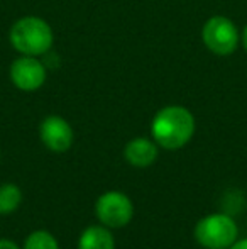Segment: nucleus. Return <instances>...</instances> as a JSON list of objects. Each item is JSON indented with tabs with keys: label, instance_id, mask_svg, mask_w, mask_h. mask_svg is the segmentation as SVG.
<instances>
[{
	"label": "nucleus",
	"instance_id": "20e7f679",
	"mask_svg": "<svg viewBox=\"0 0 247 249\" xmlns=\"http://www.w3.org/2000/svg\"><path fill=\"white\" fill-rule=\"evenodd\" d=\"M95 215L102 226L112 231L122 229L134 217V203L124 192L109 190L97 198Z\"/></svg>",
	"mask_w": 247,
	"mask_h": 249
},
{
	"label": "nucleus",
	"instance_id": "f8f14e48",
	"mask_svg": "<svg viewBox=\"0 0 247 249\" xmlns=\"http://www.w3.org/2000/svg\"><path fill=\"white\" fill-rule=\"evenodd\" d=\"M0 249H22V248L14 243L12 239H0Z\"/></svg>",
	"mask_w": 247,
	"mask_h": 249
},
{
	"label": "nucleus",
	"instance_id": "1a4fd4ad",
	"mask_svg": "<svg viewBox=\"0 0 247 249\" xmlns=\"http://www.w3.org/2000/svg\"><path fill=\"white\" fill-rule=\"evenodd\" d=\"M76 249H115L112 229L102 226V224L88 226L80 234Z\"/></svg>",
	"mask_w": 247,
	"mask_h": 249
},
{
	"label": "nucleus",
	"instance_id": "39448f33",
	"mask_svg": "<svg viewBox=\"0 0 247 249\" xmlns=\"http://www.w3.org/2000/svg\"><path fill=\"white\" fill-rule=\"evenodd\" d=\"M237 26L225 16H214L201 27V41L214 54L229 56L239 46Z\"/></svg>",
	"mask_w": 247,
	"mask_h": 249
},
{
	"label": "nucleus",
	"instance_id": "4468645a",
	"mask_svg": "<svg viewBox=\"0 0 247 249\" xmlns=\"http://www.w3.org/2000/svg\"><path fill=\"white\" fill-rule=\"evenodd\" d=\"M241 41H242V46H244V50L247 51V26L244 27V31H242V37H241Z\"/></svg>",
	"mask_w": 247,
	"mask_h": 249
},
{
	"label": "nucleus",
	"instance_id": "9d476101",
	"mask_svg": "<svg viewBox=\"0 0 247 249\" xmlns=\"http://www.w3.org/2000/svg\"><path fill=\"white\" fill-rule=\"evenodd\" d=\"M22 190L19 185L7 181L0 185V215H10L22 203Z\"/></svg>",
	"mask_w": 247,
	"mask_h": 249
},
{
	"label": "nucleus",
	"instance_id": "7ed1b4c3",
	"mask_svg": "<svg viewBox=\"0 0 247 249\" xmlns=\"http://www.w3.org/2000/svg\"><path fill=\"white\" fill-rule=\"evenodd\" d=\"M193 236L203 249H229L239 239V226L229 213H208L197 222Z\"/></svg>",
	"mask_w": 247,
	"mask_h": 249
},
{
	"label": "nucleus",
	"instance_id": "ddd939ff",
	"mask_svg": "<svg viewBox=\"0 0 247 249\" xmlns=\"http://www.w3.org/2000/svg\"><path fill=\"white\" fill-rule=\"evenodd\" d=\"M229 249H247V237H244V239H237Z\"/></svg>",
	"mask_w": 247,
	"mask_h": 249
},
{
	"label": "nucleus",
	"instance_id": "9b49d317",
	"mask_svg": "<svg viewBox=\"0 0 247 249\" xmlns=\"http://www.w3.org/2000/svg\"><path fill=\"white\" fill-rule=\"evenodd\" d=\"M22 249H61L58 239L49 231L37 229L33 231L29 236L24 239Z\"/></svg>",
	"mask_w": 247,
	"mask_h": 249
},
{
	"label": "nucleus",
	"instance_id": "f03ea898",
	"mask_svg": "<svg viewBox=\"0 0 247 249\" xmlns=\"http://www.w3.org/2000/svg\"><path fill=\"white\" fill-rule=\"evenodd\" d=\"M10 46L26 56H44L54 43V33L44 19L24 16L14 22L9 33Z\"/></svg>",
	"mask_w": 247,
	"mask_h": 249
},
{
	"label": "nucleus",
	"instance_id": "0eeeda50",
	"mask_svg": "<svg viewBox=\"0 0 247 249\" xmlns=\"http://www.w3.org/2000/svg\"><path fill=\"white\" fill-rule=\"evenodd\" d=\"M39 139L53 153H66L73 146L75 132L61 115H48L39 124Z\"/></svg>",
	"mask_w": 247,
	"mask_h": 249
},
{
	"label": "nucleus",
	"instance_id": "f257e3e1",
	"mask_svg": "<svg viewBox=\"0 0 247 249\" xmlns=\"http://www.w3.org/2000/svg\"><path fill=\"white\" fill-rule=\"evenodd\" d=\"M195 117L183 105H166L159 108L151 121V134L163 149L176 151L185 148L195 136Z\"/></svg>",
	"mask_w": 247,
	"mask_h": 249
},
{
	"label": "nucleus",
	"instance_id": "2eb2a0df",
	"mask_svg": "<svg viewBox=\"0 0 247 249\" xmlns=\"http://www.w3.org/2000/svg\"><path fill=\"white\" fill-rule=\"evenodd\" d=\"M0 156H2V153H0Z\"/></svg>",
	"mask_w": 247,
	"mask_h": 249
},
{
	"label": "nucleus",
	"instance_id": "423d86ee",
	"mask_svg": "<svg viewBox=\"0 0 247 249\" xmlns=\"http://www.w3.org/2000/svg\"><path fill=\"white\" fill-rule=\"evenodd\" d=\"M10 82L22 92H36L46 83L48 70L37 56H19L14 59L9 70Z\"/></svg>",
	"mask_w": 247,
	"mask_h": 249
},
{
	"label": "nucleus",
	"instance_id": "6e6552de",
	"mask_svg": "<svg viewBox=\"0 0 247 249\" xmlns=\"http://www.w3.org/2000/svg\"><path fill=\"white\" fill-rule=\"evenodd\" d=\"M159 156V146L154 139L134 138L125 144L124 158L134 168H149Z\"/></svg>",
	"mask_w": 247,
	"mask_h": 249
}]
</instances>
